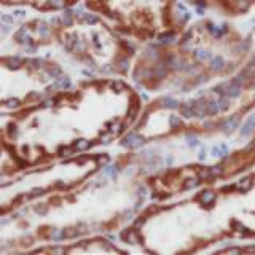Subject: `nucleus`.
Masks as SVG:
<instances>
[{
    "label": "nucleus",
    "instance_id": "f257e3e1",
    "mask_svg": "<svg viewBox=\"0 0 255 255\" xmlns=\"http://www.w3.org/2000/svg\"><path fill=\"white\" fill-rule=\"evenodd\" d=\"M241 91H243V86H239L233 82H227V88H225L223 96H227V98H230V99H235V98H239Z\"/></svg>",
    "mask_w": 255,
    "mask_h": 255
},
{
    "label": "nucleus",
    "instance_id": "f03ea898",
    "mask_svg": "<svg viewBox=\"0 0 255 255\" xmlns=\"http://www.w3.org/2000/svg\"><path fill=\"white\" fill-rule=\"evenodd\" d=\"M199 201H201V204H204V206H212L214 204V201L217 199V193L215 191H212V190H204L201 195H199Z\"/></svg>",
    "mask_w": 255,
    "mask_h": 255
},
{
    "label": "nucleus",
    "instance_id": "7ed1b4c3",
    "mask_svg": "<svg viewBox=\"0 0 255 255\" xmlns=\"http://www.w3.org/2000/svg\"><path fill=\"white\" fill-rule=\"evenodd\" d=\"M251 78H252V72H251V70H243L241 74L236 75L233 80H231V82L236 83V85H239V86H246L247 82H249Z\"/></svg>",
    "mask_w": 255,
    "mask_h": 255
},
{
    "label": "nucleus",
    "instance_id": "20e7f679",
    "mask_svg": "<svg viewBox=\"0 0 255 255\" xmlns=\"http://www.w3.org/2000/svg\"><path fill=\"white\" fill-rule=\"evenodd\" d=\"M238 125H239V120L236 118V117H233L231 120H227L225 123H222L220 125V129L225 132V134H230V132H233L236 128H238Z\"/></svg>",
    "mask_w": 255,
    "mask_h": 255
},
{
    "label": "nucleus",
    "instance_id": "39448f33",
    "mask_svg": "<svg viewBox=\"0 0 255 255\" xmlns=\"http://www.w3.org/2000/svg\"><path fill=\"white\" fill-rule=\"evenodd\" d=\"M252 185H254V179L252 177H246V179H243V180H239L236 185H235V190H238V191H249L251 188H252Z\"/></svg>",
    "mask_w": 255,
    "mask_h": 255
},
{
    "label": "nucleus",
    "instance_id": "423d86ee",
    "mask_svg": "<svg viewBox=\"0 0 255 255\" xmlns=\"http://www.w3.org/2000/svg\"><path fill=\"white\" fill-rule=\"evenodd\" d=\"M255 129V117H251L249 120L246 122V125L241 128V135L243 137H247V135H251Z\"/></svg>",
    "mask_w": 255,
    "mask_h": 255
},
{
    "label": "nucleus",
    "instance_id": "0eeeda50",
    "mask_svg": "<svg viewBox=\"0 0 255 255\" xmlns=\"http://www.w3.org/2000/svg\"><path fill=\"white\" fill-rule=\"evenodd\" d=\"M211 69H212L214 72H220V70H223V69H227V62H225V59H223L222 56H217V58H214V59L211 61Z\"/></svg>",
    "mask_w": 255,
    "mask_h": 255
},
{
    "label": "nucleus",
    "instance_id": "6e6552de",
    "mask_svg": "<svg viewBox=\"0 0 255 255\" xmlns=\"http://www.w3.org/2000/svg\"><path fill=\"white\" fill-rule=\"evenodd\" d=\"M251 3H252L251 0H235V10L239 11V13L247 11V10H249Z\"/></svg>",
    "mask_w": 255,
    "mask_h": 255
},
{
    "label": "nucleus",
    "instance_id": "1a4fd4ad",
    "mask_svg": "<svg viewBox=\"0 0 255 255\" xmlns=\"http://www.w3.org/2000/svg\"><path fill=\"white\" fill-rule=\"evenodd\" d=\"M217 104H219V110H222V112H225V110H228L230 109V98H227V96H220V99L217 101Z\"/></svg>",
    "mask_w": 255,
    "mask_h": 255
},
{
    "label": "nucleus",
    "instance_id": "9d476101",
    "mask_svg": "<svg viewBox=\"0 0 255 255\" xmlns=\"http://www.w3.org/2000/svg\"><path fill=\"white\" fill-rule=\"evenodd\" d=\"M209 172H211V177H220L223 174V166L222 164H214L209 167Z\"/></svg>",
    "mask_w": 255,
    "mask_h": 255
},
{
    "label": "nucleus",
    "instance_id": "9b49d317",
    "mask_svg": "<svg viewBox=\"0 0 255 255\" xmlns=\"http://www.w3.org/2000/svg\"><path fill=\"white\" fill-rule=\"evenodd\" d=\"M217 112H220V110H219V104H217V101H209V102H207V114L215 115Z\"/></svg>",
    "mask_w": 255,
    "mask_h": 255
},
{
    "label": "nucleus",
    "instance_id": "f8f14e48",
    "mask_svg": "<svg viewBox=\"0 0 255 255\" xmlns=\"http://www.w3.org/2000/svg\"><path fill=\"white\" fill-rule=\"evenodd\" d=\"M195 58L198 61H207V59H211V53L209 51H203V50H199L195 53Z\"/></svg>",
    "mask_w": 255,
    "mask_h": 255
},
{
    "label": "nucleus",
    "instance_id": "ddd939ff",
    "mask_svg": "<svg viewBox=\"0 0 255 255\" xmlns=\"http://www.w3.org/2000/svg\"><path fill=\"white\" fill-rule=\"evenodd\" d=\"M235 230L238 231V233H243V235H249V231H247V228L244 225H241V223L235 222Z\"/></svg>",
    "mask_w": 255,
    "mask_h": 255
},
{
    "label": "nucleus",
    "instance_id": "4468645a",
    "mask_svg": "<svg viewBox=\"0 0 255 255\" xmlns=\"http://www.w3.org/2000/svg\"><path fill=\"white\" fill-rule=\"evenodd\" d=\"M198 182H199V179H187V182H185V188H193V187H196V185H198Z\"/></svg>",
    "mask_w": 255,
    "mask_h": 255
},
{
    "label": "nucleus",
    "instance_id": "2eb2a0df",
    "mask_svg": "<svg viewBox=\"0 0 255 255\" xmlns=\"http://www.w3.org/2000/svg\"><path fill=\"white\" fill-rule=\"evenodd\" d=\"M249 46H251V42H249V40H246V42L241 45V46H239V51H247V50H249Z\"/></svg>",
    "mask_w": 255,
    "mask_h": 255
},
{
    "label": "nucleus",
    "instance_id": "dca6fc26",
    "mask_svg": "<svg viewBox=\"0 0 255 255\" xmlns=\"http://www.w3.org/2000/svg\"><path fill=\"white\" fill-rule=\"evenodd\" d=\"M188 143H190L191 147H196L198 145V140H196L195 135H188Z\"/></svg>",
    "mask_w": 255,
    "mask_h": 255
},
{
    "label": "nucleus",
    "instance_id": "f3484780",
    "mask_svg": "<svg viewBox=\"0 0 255 255\" xmlns=\"http://www.w3.org/2000/svg\"><path fill=\"white\" fill-rule=\"evenodd\" d=\"M171 125H172V126H180V120H179L177 117H172V118H171Z\"/></svg>",
    "mask_w": 255,
    "mask_h": 255
},
{
    "label": "nucleus",
    "instance_id": "a211bd4d",
    "mask_svg": "<svg viewBox=\"0 0 255 255\" xmlns=\"http://www.w3.org/2000/svg\"><path fill=\"white\" fill-rule=\"evenodd\" d=\"M225 252L227 254H239V252H241V249H227Z\"/></svg>",
    "mask_w": 255,
    "mask_h": 255
},
{
    "label": "nucleus",
    "instance_id": "6ab92c4d",
    "mask_svg": "<svg viewBox=\"0 0 255 255\" xmlns=\"http://www.w3.org/2000/svg\"><path fill=\"white\" fill-rule=\"evenodd\" d=\"M199 158H201V159H204V158H206V151H204V150L201 151V153H199Z\"/></svg>",
    "mask_w": 255,
    "mask_h": 255
},
{
    "label": "nucleus",
    "instance_id": "aec40b11",
    "mask_svg": "<svg viewBox=\"0 0 255 255\" xmlns=\"http://www.w3.org/2000/svg\"><path fill=\"white\" fill-rule=\"evenodd\" d=\"M204 128H206V129H211V128H212V123H206Z\"/></svg>",
    "mask_w": 255,
    "mask_h": 255
},
{
    "label": "nucleus",
    "instance_id": "412c9836",
    "mask_svg": "<svg viewBox=\"0 0 255 255\" xmlns=\"http://www.w3.org/2000/svg\"><path fill=\"white\" fill-rule=\"evenodd\" d=\"M252 86L255 88V75H252Z\"/></svg>",
    "mask_w": 255,
    "mask_h": 255
},
{
    "label": "nucleus",
    "instance_id": "4be33fe9",
    "mask_svg": "<svg viewBox=\"0 0 255 255\" xmlns=\"http://www.w3.org/2000/svg\"><path fill=\"white\" fill-rule=\"evenodd\" d=\"M252 66H255V54H254V58H252Z\"/></svg>",
    "mask_w": 255,
    "mask_h": 255
}]
</instances>
